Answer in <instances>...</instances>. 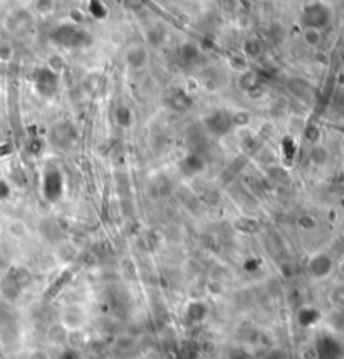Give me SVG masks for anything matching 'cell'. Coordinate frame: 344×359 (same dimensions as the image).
<instances>
[{
	"label": "cell",
	"instance_id": "17",
	"mask_svg": "<svg viewBox=\"0 0 344 359\" xmlns=\"http://www.w3.org/2000/svg\"><path fill=\"white\" fill-rule=\"evenodd\" d=\"M255 84H257V76L254 73H243L240 76V86L243 88V91L255 88Z\"/></svg>",
	"mask_w": 344,
	"mask_h": 359
},
{
	"label": "cell",
	"instance_id": "19",
	"mask_svg": "<svg viewBox=\"0 0 344 359\" xmlns=\"http://www.w3.org/2000/svg\"><path fill=\"white\" fill-rule=\"evenodd\" d=\"M197 56H198L197 46H193V44H183L181 46V57H183L185 61H193Z\"/></svg>",
	"mask_w": 344,
	"mask_h": 359
},
{
	"label": "cell",
	"instance_id": "28",
	"mask_svg": "<svg viewBox=\"0 0 344 359\" xmlns=\"http://www.w3.org/2000/svg\"><path fill=\"white\" fill-rule=\"evenodd\" d=\"M230 359H248L247 354H243V352H235Z\"/></svg>",
	"mask_w": 344,
	"mask_h": 359
},
{
	"label": "cell",
	"instance_id": "24",
	"mask_svg": "<svg viewBox=\"0 0 344 359\" xmlns=\"http://www.w3.org/2000/svg\"><path fill=\"white\" fill-rule=\"evenodd\" d=\"M232 68H235V69H240V71H245L247 68V62H245V57H238V56H233L232 57Z\"/></svg>",
	"mask_w": 344,
	"mask_h": 359
},
{
	"label": "cell",
	"instance_id": "8",
	"mask_svg": "<svg viewBox=\"0 0 344 359\" xmlns=\"http://www.w3.org/2000/svg\"><path fill=\"white\" fill-rule=\"evenodd\" d=\"M168 106L176 109V111H183V109H188L192 106V99L188 98V94L181 89H175L171 91V96L168 99Z\"/></svg>",
	"mask_w": 344,
	"mask_h": 359
},
{
	"label": "cell",
	"instance_id": "7",
	"mask_svg": "<svg viewBox=\"0 0 344 359\" xmlns=\"http://www.w3.org/2000/svg\"><path fill=\"white\" fill-rule=\"evenodd\" d=\"M126 61H128V64H130L131 68L140 69V68H143V66L146 64L148 54H146V51L143 49L141 46H131L130 49L126 51Z\"/></svg>",
	"mask_w": 344,
	"mask_h": 359
},
{
	"label": "cell",
	"instance_id": "12",
	"mask_svg": "<svg viewBox=\"0 0 344 359\" xmlns=\"http://www.w3.org/2000/svg\"><path fill=\"white\" fill-rule=\"evenodd\" d=\"M302 41H304L305 46L317 47L322 42V34H321V31H319V29L305 27L304 31H302Z\"/></svg>",
	"mask_w": 344,
	"mask_h": 359
},
{
	"label": "cell",
	"instance_id": "10",
	"mask_svg": "<svg viewBox=\"0 0 344 359\" xmlns=\"http://www.w3.org/2000/svg\"><path fill=\"white\" fill-rule=\"evenodd\" d=\"M324 12V9L319 4H314L312 7H307L304 11V21L307 24V27L319 29L324 24V19L321 17V14Z\"/></svg>",
	"mask_w": 344,
	"mask_h": 359
},
{
	"label": "cell",
	"instance_id": "25",
	"mask_svg": "<svg viewBox=\"0 0 344 359\" xmlns=\"http://www.w3.org/2000/svg\"><path fill=\"white\" fill-rule=\"evenodd\" d=\"M29 359H51V357H49V354L44 351V349H36V351L31 352Z\"/></svg>",
	"mask_w": 344,
	"mask_h": 359
},
{
	"label": "cell",
	"instance_id": "13",
	"mask_svg": "<svg viewBox=\"0 0 344 359\" xmlns=\"http://www.w3.org/2000/svg\"><path fill=\"white\" fill-rule=\"evenodd\" d=\"M114 121H116L118 126H121V128L131 126V123H133L131 109L128 106H118L116 111H114Z\"/></svg>",
	"mask_w": 344,
	"mask_h": 359
},
{
	"label": "cell",
	"instance_id": "1",
	"mask_svg": "<svg viewBox=\"0 0 344 359\" xmlns=\"http://www.w3.org/2000/svg\"><path fill=\"white\" fill-rule=\"evenodd\" d=\"M52 41L62 47H68V49H76V47L88 46L91 37L88 36V32H84L74 24H66L52 32Z\"/></svg>",
	"mask_w": 344,
	"mask_h": 359
},
{
	"label": "cell",
	"instance_id": "16",
	"mask_svg": "<svg viewBox=\"0 0 344 359\" xmlns=\"http://www.w3.org/2000/svg\"><path fill=\"white\" fill-rule=\"evenodd\" d=\"M66 135H74L73 128L68 126V124H66V131H64V133H62V128H61V126H57V128L54 129V141H56L57 146H64V145H69V143H71L68 138H66Z\"/></svg>",
	"mask_w": 344,
	"mask_h": 359
},
{
	"label": "cell",
	"instance_id": "15",
	"mask_svg": "<svg viewBox=\"0 0 344 359\" xmlns=\"http://www.w3.org/2000/svg\"><path fill=\"white\" fill-rule=\"evenodd\" d=\"M89 14L96 19V21H103V19L108 16V9L103 2H99V0H93V2L89 4Z\"/></svg>",
	"mask_w": 344,
	"mask_h": 359
},
{
	"label": "cell",
	"instance_id": "22",
	"mask_svg": "<svg viewBox=\"0 0 344 359\" xmlns=\"http://www.w3.org/2000/svg\"><path fill=\"white\" fill-rule=\"evenodd\" d=\"M14 56V49L11 44H0V62H9Z\"/></svg>",
	"mask_w": 344,
	"mask_h": 359
},
{
	"label": "cell",
	"instance_id": "20",
	"mask_svg": "<svg viewBox=\"0 0 344 359\" xmlns=\"http://www.w3.org/2000/svg\"><path fill=\"white\" fill-rule=\"evenodd\" d=\"M47 68H49L51 71H54L56 74H59L61 71L64 69V59H62L61 56H57V54L51 56L49 57V66H47Z\"/></svg>",
	"mask_w": 344,
	"mask_h": 359
},
{
	"label": "cell",
	"instance_id": "23",
	"mask_svg": "<svg viewBox=\"0 0 344 359\" xmlns=\"http://www.w3.org/2000/svg\"><path fill=\"white\" fill-rule=\"evenodd\" d=\"M11 197V186L6 180H0V202Z\"/></svg>",
	"mask_w": 344,
	"mask_h": 359
},
{
	"label": "cell",
	"instance_id": "18",
	"mask_svg": "<svg viewBox=\"0 0 344 359\" xmlns=\"http://www.w3.org/2000/svg\"><path fill=\"white\" fill-rule=\"evenodd\" d=\"M327 158V153L322 146H314L312 151H310V160H312L316 165H322Z\"/></svg>",
	"mask_w": 344,
	"mask_h": 359
},
{
	"label": "cell",
	"instance_id": "21",
	"mask_svg": "<svg viewBox=\"0 0 344 359\" xmlns=\"http://www.w3.org/2000/svg\"><path fill=\"white\" fill-rule=\"evenodd\" d=\"M331 300L337 305V307H344V285L337 287V289H334V290H332V294H331Z\"/></svg>",
	"mask_w": 344,
	"mask_h": 359
},
{
	"label": "cell",
	"instance_id": "11",
	"mask_svg": "<svg viewBox=\"0 0 344 359\" xmlns=\"http://www.w3.org/2000/svg\"><path fill=\"white\" fill-rule=\"evenodd\" d=\"M205 314H207V307H205L202 302L188 304V307H186V310H185L186 319L192 320V322H198V320H202L205 317Z\"/></svg>",
	"mask_w": 344,
	"mask_h": 359
},
{
	"label": "cell",
	"instance_id": "3",
	"mask_svg": "<svg viewBox=\"0 0 344 359\" xmlns=\"http://www.w3.org/2000/svg\"><path fill=\"white\" fill-rule=\"evenodd\" d=\"M205 126H207L210 133H213V135L217 136L227 135L233 128L232 114L227 111H213L210 116L205 118Z\"/></svg>",
	"mask_w": 344,
	"mask_h": 359
},
{
	"label": "cell",
	"instance_id": "2",
	"mask_svg": "<svg viewBox=\"0 0 344 359\" xmlns=\"http://www.w3.org/2000/svg\"><path fill=\"white\" fill-rule=\"evenodd\" d=\"M34 88L42 98H52L59 89V74L51 71L47 66L41 68L34 76Z\"/></svg>",
	"mask_w": 344,
	"mask_h": 359
},
{
	"label": "cell",
	"instance_id": "5",
	"mask_svg": "<svg viewBox=\"0 0 344 359\" xmlns=\"http://www.w3.org/2000/svg\"><path fill=\"white\" fill-rule=\"evenodd\" d=\"M205 168V163L200 156L197 155H186L183 160L180 161V171L185 176H195L202 173Z\"/></svg>",
	"mask_w": 344,
	"mask_h": 359
},
{
	"label": "cell",
	"instance_id": "14",
	"mask_svg": "<svg viewBox=\"0 0 344 359\" xmlns=\"http://www.w3.org/2000/svg\"><path fill=\"white\" fill-rule=\"evenodd\" d=\"M243 52H245V56L255 59V57L262 54V44L257 39H247L245 44H243Z\"/></svg>",
	"mask_w": 344,
	"mask_h": 359
},
{
	"label": "cell",
	"instance_id": "29",
	"mask_svg": "<svg viewBox=\"0 0 344 359\" xmlns=\"http://www.w3.org/2000/svg\"><path fill=\"white\" fill-rule=\"evenodd\" d=\"M339 272H341V274H344V260L341 262V264H339Z\"/></svg>",
	"mask_w": 344,
	"mask_h": 359
},
{
	"label": "cell",
	"instance_id": "26",
	"mask_svg": "<svg viewBox=\"0 0 344 359\" xmlns=\"http://www.w3.org/2000/svg\"><path fill=\"white\" fill-rule=\"evenodd\" d=\"M12 151V148L9 146V145H4V146H0V158H4V156H7L9 153Z\"/></svg>",
	"mask_w": 344,
	"mask_h": 359
},
{
	"label": "cell",
	"instance_id": "27",
	"mask_svg": "<svg viewBox=\"0 0 344 359\" xmlns=\"http://www.w3.org/2000/svg\"><path fill=\"white\" fill-rule=\"evenodd\" d=\"M71 19H73V22H81L83 21V16H81V12H78V11H71Z\"/></svg>",
	"mask_w": 344,
	"mask_h": 359
},
{
	"label": "cell",
	"instance_id": "6",
	"mask_svg": "<svg viewBox=\"0 0 344 359\" xmlns=\"http://www.w3.org/2000/svg\"><path fill=\"white\" fill-rule=\"evenodd\" d=\"M84 324V314L79 307H68L62 312L61 325L64 329H78Z\"/></svg>",
	"mask_w": 344,
	"mask_h": 359
},
{
	"label": "cell",
	"instance_id": "4",
	"mask_svg": "<svg viewBox=\"0 0 344 359\" xmlns=\"http://www.w3.org/2000/svg\"><path fill=\"white\" fill-rule=\"evenodd\" d=\"M64 190V180L59 170L47 168L44 175V195L47 200H57Z\"/></svg>",
	"mask_w": 344,
	"mask_h": 359
},
{
	"label": "cell",
	"instance_id": "9",
	"mask_svg": "<svg viewBox=\"0 0 344 359\" xmlns=\"http://www.w3.org/2000/svg\"><path fill=\"white\" fill-rule=\"evenodd\" d=\"M331 258H329L327 255H324V253H321V255H316L310 260V264H309V269L310 272H312L314 275H317V277H322V275H326L329 270H331Z\"/></svg>",
	"mask_w": 344,
	"mask_h": 359
}]
</instances>
